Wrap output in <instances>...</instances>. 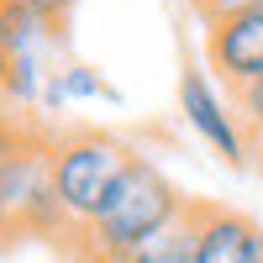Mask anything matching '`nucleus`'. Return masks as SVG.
<instances>
[{
  "label": "nucleus",
  "instance_id": "1",
  "mask_svg": "<svg viewBox=\"0 0 263 263\" xmlns=\"http://www.w3.org/2000/svg\"><path fill=\"white\" fill-rule=\"evenodd\" d=\"M184 211H190V200L174 190V179L137 153L132 168L116 179V190L105 195V205L95 211V221L74 232L69 253H74V263H126L147 237L174 227Z\"/></svg>",
  "mask_w": 263,
  "mask_h": 263
},
{
  "label": "nucleus",
  "instance_id": "2",
  "mask_svg": "<svg viewBox=\"0 0 263 263\" xmlns=\"http://www.w3.org/2000/svg\"><path fill=\"white\" fill-rule=\"evenodd\" d=\"M132 153L121 137H111V132H63L58 147H53V190L63 200V216H69V227H90L95 211L105 205V195L116 190V179L132 168Z\"/></svg>",
  "mask_w": 263,
  "mask_h": 263
},
{
  "label": "nucleus",
  "instance_id": "3",
  "mask_svg": "<svg viewBox=\"0 0 263 263\" xmlns=\"http://www.w3.org/2000/svg\"><path fill=\"white\" fill-rule=\"evenodd\" d=\"M53 147L58 137H42L32 121H0V205L11 216H27L42 195H53Z\"/></svg>",
  "mask_w": 263,
  "mask_h": 263
},
{
  "label": "nucleus",
  "instance_id": "4",
  "mask_svg": "<svg viewBox=\"0 0 263 263\" xmlns=\"http://www.w3.org/2000/svg\"><path fill=\"white\" fill-rule=\"evenodd\" d=\"M179 116L184 126H195L200 137L211 142V153L232 168L248 163V132H242V111H237V100H227L216 90V79L205 69H184L179 74Z\"/></svg>",
  "mask_w": 263,
  "mask_h": 263
},
{
  "label": "nucleus",
  "instance_id": "5",
  "mask_svg": "<svg viewBox=\"0 0 263 263\" xmlns=\"http://www.w3.org/2000/svg\"><path fill=\"white\" fill-rule=\"evenodd\" d=\"M205 53H211V69L221 74L232 90L263 79V11L216 21V27L205 32Z\"/></svg>",
  "mask_w": 263,
  "mask_h": 263
},
{
  "label": "nucleus",
  "instance_id": "6",
  "mask_svg": "<svg viewBox=\"0 0 263 263\" xmlns=\"http://www.w3.org/2000/svg\"><path fill=\"white\" fill-rule=\"evenodd\" d=\"M195 221V263H248V248L258 237V221L216 200H190Z\"/></svg>",
  "mask_w": 263,
  "mask_h": 263
},
{
  "label": "nucleus",
  "instance_id": "7",
  "mask_svg": "<svg viewBox=\"0 0 263 263\" xmlns=\"http://www.w3.org/2000/svg\"><path fill=\"white\" fill-rule=\"evenodd\" d=\"M74 100H111V105H121V90H116V84L105 79L100 69H90V63H74V58H69L63 69L48 74L37 111H42V116H58V111H69Z\"/></svg>",
  "mask_w": 263,
  "mask_h": 263
},
{
  "label": "nucleus",
  "instance_id": "8",
  "mask_svg": "<svg viewBox=\"0 0 263 263\" xmlns=\"http://www.w3.org/2000/svg\"><path fill=\"white\" fill-rule=\"evenodd\" d=\"M126 263H195V221H190V211L174 227H163L158 237H147Z\"/></svg>",
  "mask_w": 263,
  "mask_h": 263
},
{
  "label": "nucleus",
  "instance_id": "9",
  "mask_svg": "<svg viewBox=\"0 0 263 263\" xmlns=\"http://www.w3.org/2000/svg\"><path fill=\"white\" fill-rule=\"evenodd\" d=\"M195 11H200L205 27H216V21H232V16H248V11H263V0H190Z\"/></svg>",
  "mask_w": 263,
  "mask_h": 263
},
{
  "label": "nucleus",
  "instance_id": "10",
  "mask_svg": "<svg viewBox=\"0 0 263 263\" xmlns=\"http://www.w3.org/2000/svg\"><path fill=\"white\" fill-rule=\"evenodd\" d=\"M237 111H242V121L248 126H258L263 132V79H253V84H237Z\"/></svg>",
  "mask_w": 263,
  "mask_h": 263
},
{
  "label": "nucleus",
  "instance_id": "11",
  "mask_svg": "<svg viewBox=\"0 0 263 263\" xmlns=\"http://www.w3.org/2000/svg\"><path fill=\"white\" fill-rule=\"evenodd\" d=\"M21 6H27L32 16H42L48 27H63V21H69V11H74V0H21Z\"/></svg>",
  "mask_w": 263,
  "mask_h": 263
},
{
  "label": "nucleus",
  "instance_id": "12",
  "mask_svg": "<svg viewBox=\"0 0 263 263\" xmlns=\"http://www.w3.org/2000/svg\"><path fill=\"white\" fill-rule=\"evenodd\" d=\"M16 232H21V227H16V216H11L6 205H0V253L11 248V237H16Z\"/></svg>",
  "mask_w": 263,
  "mask_h": 263
},
{
  "label": "nucleus",
  "instance_id": "13",
  "mask_svg": "<svg viewBox=\"0 0 263 263\" xmlns=\"http://www.w3.org/2000/svg\"><path fill=\"white\" fill-rule=\"evenodd\" d=\"M6 84H11V53H6V42H0V105H6Z\"/></svg>",
  "mask_w": 263,
  "mask_h": 263
},
{
  "label": "nucleus",
  "instance_id": "14",
  "mask_svg": "<svg viewBox=\"0 0 263 263\" xmlns=\"http://www.w3.org/2000/svg\"><path fill=\"white\" fill-rule=\"evenodd\" d=\"M248 263H263V227H258V237H253V248H248Z\"/></svg>",
  "mask_w": 263,
  "mask_h": 263
},
{
  "label": "nucleus",
  "instance_id": "15",
  "mask_svg": "<svg viewBox=\"0 0 263 263\" xmlns=\"http://www.w3.org/2000/svg\"><path fill=\"white\" fill-rule=\"evenodd\" d=\"M0 21H6V0H0Z\"/></svg>",
  "mask_w": 263,
  "mask_h": 263
},
{
  "label": "nucleus",
  "instance_id": "16",
  "mask_svg": "<svg viewBox=\"0 0 263 263\" xmlns=\"http://www.w3.org/2000/svg\"><path fill=\"white\" fill-rule=\"evenodd\" d=\"M6 116H11V111H0V121H6Z\"/></svg>",
  "mask_w": 263,
  "mask_h": 263
}]
</instances>
